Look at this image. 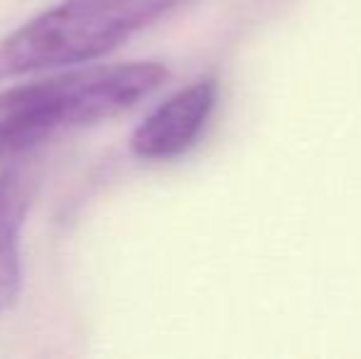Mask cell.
Masks as SVG:
<instances>
[{"label":"cell","instance_id":"obj_4","mask_svg":"<svg viewBox=\"0 0 361 359\" xmlns=\"http://www.w3.org/2000/svg\"><path fill=\"white\" fill-rule=\"evenodd\" d=\"M32 200V180L23 168L0 173V310L18 305L23 296V231Z\"/></svg>","mask_w":361,"mask_h":359},{"label":"cell","instance_id":"obj_1","mask_svg":"<svg viewBox=\"0 0 361 359\" xmlns=\"http://www.w3.org/2000/svg\"><path fill=\"white\" fill-rule=\"evenodd\" d=\"M167 79L160 62H123L64 72L0 91V165L52 135L133 109Z\"/></svg>","mask_w":361,"mask_h":359},{"label":"cell","instance_id":"obj_3","mask_svg":"<svg viewBox=\"0 0 361 359\" xmlns=\"http://www.w3.org/2000/svg\"><path fill=\"white\" fill-rule=\"evenodd\" d=\"M216 104V84L202 79L165 99L135 128L130 148L138 158L170 160L187 153L204 130Z\"/></svg>","mask_w":361,"mask_h":359},{"label":"cell","instance_id":"obj_2","mask_svg":"<svg viewBox=\"0 0 361 359\" xmlns=\"http://www.w3.org/2000/svg\"><path fill=\"white\" fill-rule=\"evenodd\" d=\"M185 0H59L0 42V82L114 52Z\"/></svg>","mask_w":361,"mask_h":359}]
</instances>
